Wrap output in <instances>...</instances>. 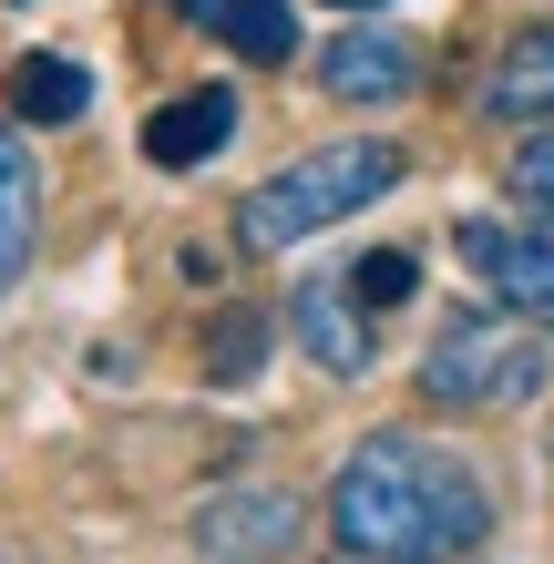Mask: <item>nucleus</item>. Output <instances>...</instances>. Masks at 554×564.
I'll return each instance as SVG.
<instances>
[{
  "label": "nucleus",
  "instance_id": "0eeeda50",
  "mask_svg": "<svg viewBox=\"0 0 554 564\" xmlns=\"http://www.w3.org/2000/svg\"><path fill=\"white\" fill-rule=\"evenodd\" d=\"M195 544H206V564H278L298 544V503L287 492H226L195 513Z\"/></svg>",
  "mask_w": 554,
  "mask_h": 564
},
{
  "label": "nucleus",
  "instance_id": "f8f14e48",
  "mask_svg": "<svg viewBox=\"0 0 554 564\" xmlns=\"http://www.w3.org/2000/svg\"><path fill=\"white\" fill-rule=\"evenodd\" d=\"M93 104V73L73 52H31V62H11V123H73Z\"/></svg>",
  "mask_w": 554,
  "mask_h": 564
},
{
  "label": "nucleus",
  "instance_id": "39448f33",
  "mask_svg": "<svg viewBox=\"0 0 554 564\" xmlns=\"http://www.w3.org/2000/svg\"><path fill=\"white\" fill-rule=\"evenodd\" d=\"M287 339H298L329 380H370V359H380V339H370V297L349 288V278H308L298 297H287Z\"/></svg>",
  "mask_w": 554,
  "mask_h": 564
},
{
  "label": "nucleus",
  "instance_id": "9b49d317",
  "mask_svg": "<svg viewBox=\"0 0 554 564\" xmlns=\"http://www.w3.org/2000/svg\"><path fill=\"white\" fill-rule=\"evenodd\" d=\"M482 104H493L503 123H544L554 113V21H534V31H513V42H503Z\"/></svg>",
  "mask_w": 554,
  "mask_h": 564
},
{
  "label": "nucleus",
  "instance_id": "2eb2a0df",
  "mask_svg": "<svg viewBox=\"0 0 554 564\" xmlns=\"http://www.w3.org/2000/svg\"><path fill=\"white\" fill-rule=\"evenodd\" d=\"M329 11H390V0H329Z\"/></svg>",
  "mask_w": 554,
  "mask_h": 564
},
{
  "label": "nucleus",
  "instance_id": "6e6552de",
  "mask_svg": "<svg viewBox=\"0 0 554 564\" xmlns=\"http://www.w3.org/2000/svg\"><path fill=\"white\" fill-rule=\"evenodd\" d=\"M226 144H237V93L226 83H195V93H175V104L144 123V154L165 164V175H185V164H206Z\"/></svg>",
  "mask_w": 554,
  "mask_h": 564
},
{
  "label": "nucleus",
  "instance_id": "20e7f679",
  "mask_svg": "<svg viewBox=\"0 0 554 564\" xmlns=\"http://www.w3.org/2000/svg\"><path fill=\"white\" fill-rule=\"evenodd\" d=\"M452 257H463V278L493 308L554 328V216H463L452 226Z\"/></svg>",
  "mask_w": 554,
  "mask_h": 564
},
{
  "label": "nucleus",
  "instance_id": "9d476101",
  "mask_svg": "<svg viewBox=\"0 0 554 564\" xmlns=\"http://www.w3.org/2000/svg\"><path fill=\"white\" fill-rule=\"evenodd\" d=\"M31 247H42V164H31V144L0 123V288H21Z\"/></svg>",
  "mask_w": 554,
  "mask_h": 564
},
{
  "label": "nucleus",
  "instance_id": "7ed1b4c3",
  "mask_svg": "<svg viewBox=\"0 0 554 564\" xmlns=\"http://www.w3.org/2000/svg\"><path fill=\"white\" fill-rule=\"evenodd\" d=\"M544 380H554L544 328L513 318V308H463L421 349V401L432 411H524Z\"/></svg>",
  "mask_w": 554,
  "mask_h": 564
},
{
  "label": "nucleus",
  "instance_id": "1a4fd4ad",
  "mask_svg": "<svg viewBox=\"0 0 554 564\" xmlns=\"http://www.w3.org/2000/svg\"><path fill=\"white\" fill-rule=\"evenodd\" d=\"M165 11H185L195 31H216V42H226V52H247L257 73L298 62V11H287V0H165Z\"/></svg>",
  "mask_w": 554,
  "mask_h": 564
},
{
  "label": "nucleus",
  "instance_id": "4468645a",
  "mask_svg": "<svg viewBox=\"0 0 554 564\" xmlns=\"http://www.w3.org/2000/svg\"><path fill=\"white\" fill-rule=\"evenodd\" d=\"M349 288H360V297H370V318H380V308H401V297L421 288V268H411L401 247H380V257H360V268H349Z\"/></svg>",
  "mask_w": 554,
  "mask_h": 564
},
{
  "label": "nucleus",
  "instance_id": "ddd939ff",
  "mask_svg": "<svg viewBox=\"0 0 554 564\" xmlns=\"http://www.w3.org/2000/svg\"><path fill=\"white\" fill-rule=\"evenodd\" d=\"M503 175H513V195H524V206H544V216H554V113L534 123L524 144H513V164H503Z\"/></svg>",
  "mask_w": 554,
  "mask_h": 564
},
{
  "label": "nucleus",
  "instance_id": "f03ea898",
  "mask_svg": "<svg viewBox=\"0 0 554 564\" xmlns=\"http://www.w3.org/2000/svg\"><path fill=\"white\" fill-rule=\"evenodd\" d=\"M401 144H380V134H339V144H308L298 164H278L268 185L237 206V247L247 257H287V247H308V237H329V226L349 216H370L390 185H401Z\"/></svg>",
  "mask_w": 554,
  "mask_h": 564
},
{
  "label": "nucleus",
  "instance_id": "f257e3e1",
  "mask_svg": "<svg viewBox=\"0 0 554 564\" xmlns=\"http://www.w3.org/2000/svg\"><path fill=\"white\" fill-rule=\"evenodd\" d=\"M329 534L349 564H452L493 534V492L472 462L411 442V431H370L329 482Z\"/></svg>",
  "mask_w": 554,
  "mask_h": 564
},
{
  "label": "nucleus",
  "instance_id": "423d86ee",
  "mask_svg": "<svg viewBox=\"0 0 554 564\" xmlns=\"http://www.w3.org/2000/svg\"><path fill=\"white\" fill-rule=\"evenodd\" d=\"M318 93L329 104H401V93H421V42L411 31H339V42H318Z\"/></svg>",
  "mask_w": 554,
  "mask_h": 564
}]
</instances>
